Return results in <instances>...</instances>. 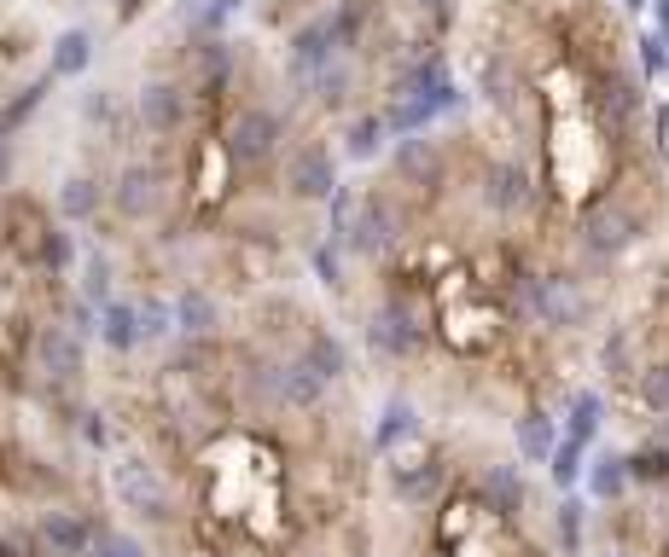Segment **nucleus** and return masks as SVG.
I'll use <instances>...</instances> for the list:
<instances>
[{
    "label": "nucleus",
    "mask_w": 669,
    "mask_h": 557,
    "mask_svg": "<svg viewBox=\"0 0 669 557\" xmlns=\"http://www.w3.org/2000/svg\"><path fill=\"white\" fill-rule=\"evenodd\" d=\"M588 105H594V116H600L605 134L628 140V134H635V122H640V111H646V81L635 70H623V65H600Z\"/></svg>",
    "instance_id": "f257e3e1"
},
{
    "label": "nucleus",
    "mask_w": 669,
    "mask_h": 557,
    "mask_svg": "<svg viewBox=\"0 0 669 557\" xmlns=\"http://www.w3.org/2000/svg\"><path fill=\"white\" fill-rule=\"evenodd\" d=\"M635 238H640V215L628 210L623 198H600L594 210L582 215V226H577V244H582V250L594 256V261H612V256H623Z\"/></svg>",
    "instance_id": "f03ea898"
},
{
    "label": "nucleus",
    "mask_w": 669,
    "mask_h": 557,
    "mask_svg": "<svg viewBox=\"0 0 669 557\" xmlns=\"http://www.w3.org/2000/svg\"><path fill=\"white\" fill-rule=\"evenodd\" d=\"M368 343H373V355H384V360L419 355V343H425L419 308H414L408 297H384V302L373 308V320H368Z\"/></svg>",
    "instance_id": "7ed1b4c3"
},
{
    "label": "nucleus",
    "mask_w": 669,
    "mask_h": 557,
    "mask_svg": "<svg viewBox=\"0 0 669 557\" xmlns=\"http://www.w3.org/2000/svg\"><path fill=\"white\" fill-rule=\"evenodd\" d=\"M343 238H350V250H361V256L391 250V244L402 238V210H396V198H391V192H368V198L350 210V221H343Z\"/></svg>",
    "instance_id": "20e7f679"
},
{
    "label": "nucleus",
    "mask_w": 669,
    "mask_h": 557,
    "mask_svg": "<svg viewBox=\"0 0 669 557\" xmlns=\"http://www.w3.org/2000/svg\"><path fill=\"white\" fill-rule=\"evenodd\" d=\"M279 140H286V122L268 105H245L228 122V157L233 163H268L279 152Z\"/></svg>",
    "instance_id": "39448f33"
},
{
    "label": "nucleus",
    "mask_w": 669,
    "mask_h": 557,
    "mask_svg": "<svg viewBox=\"0 0 669 557\" xmlns=\"http://www.w3.org/2000/svg\"><path fill=\"white\" fill-rule=\"evenodd\" d=\"M111 493L129 511H140V517H157V523L169 517V482H164V470L146 465V459H123V465H117L111 470Z\"/></svg>",
    "instance_id": "423d86ee"
},
{
    "label": "nucleus",
    "mask_w": 669,
    "mask_h": 557,
    "mask_svg": "<svg viewBox=\"0 0 669 557\" xmlns=\"http://www.w3.org/2000/svg\"><path fill=\"white\" fill-rule=\"evenodd\" d=\"M483 203H490L495 215H524V210L536 203L530 169H524V163H513V157L490 163V169H483Z\"/></svg>",
    "instance_id": "0eeeda50"
},
{
    "label": "nucleus",
    "mask_w": 669,
    "mask_h": 557,
    "mask_svg": "<svg viewBox=\"0 0 669 557\" xmlns=\"http://www.w3.org/2000/svg\"><path fill=\"white\" fill-rule=\"evenodd\" d=\"M164 169H146V163H129L123 175H117V192H111V203H117V215L123 221H146V215H157V203H164Z\"/></svg>",
    "instance_id": "6e6552de"
},
{
    "label": "nucleus",
    "mask_w": 669,
    "mask_h": 557,
    "mask_svg": "<svg viewBox=\"0 0 669 557\" xmlns=\"http://www.w3.org/2000/svg\"><path fill=\"white\" fill-rule=\"evenodd\" d=\"M286 192L315 203V198H332L338 192V169H332V152L327 146H297L286 163Z\"/></svg>",
    "instance_id": "1a4fd4ad"
},
{
    "label": "nucleus",
    "mask_w": 669,
    "mask_h": 557,
    "mask_svg": "<svg viewBox=\"0 0 669 557\" xmlns=\"http://www.w3.org/2000/svg\"><path fill=\"white\" fill-rule=\"evenodd\" d=\"M35 366H42L53 383L83 378V337H76V325H42V337H35Z\"/></svg>",
    "instance_id": "9d476101"
},
{
    "label": "nucleus",
    "mask_w": 669,
    "mask_h": 557,
    "mask_svg": "<svg viewBox=\"0 0 669 557\" xmlns=\"http://www.w3.org/2000/svg\"><path fill=\"white\" fill-rule=\"evenodd\" d=\"M134 111L152 134H180V122H187V93H180L175 81H146L140 99H134Z\"/></svg>",
    "instance_id": "9b49d317"
},
{
    "label": "nucleus",
    "mask_w": 669,
    "mask_h": 557,
    "mask_svg": "<svg viewBox=\"0 0 669 557\" xmlns=\"http://www.w3.org/2000/svg\"><path fill=\"white\" fill-rule=\"evenodd\" d=\"M320 396H327V378H320V371L303 360V355L274 366V401H279V406H297V412H303V406H315Z\"/></svg>",
    "instance_id": "f8f14e48"
},
{
    "label": "nucleus",
    "mask_w": 669,
    "mask_h": 557,
    "mask_svg": "<svg viewBox=\"0 0 669 557\" xmlns=\"http://www.w3.org/2000/svg\"><path fill=\"white\" fill-rule=\"evenodd\" d=\"M332 30H327V18H315V24H303L297 35H292V76L297 81H309L315 70H327L332 65Z\"/></svg>",
    "instance_id": "ddd939ff"
},
{
    "label": "nucleus",
    "mask_w": 669,
    "mask_h": 557,
    "mask_svg": "<svg viewBox=\"0 0 669 557\" xmlns=\"http://www.w3.org/2000/svg\"><path fill=\"white\" fill-rule=\"evenodd\" d=\"M88 541H94V528H88V517H76V511H47L42 517V546L53 557H83Z\"/></svg>",
    "instance_id": "4468645a"
},
{
    "label": "nucleus",
    "mask_w": 669,
    "mask_h": 557,
    "mask_svg": "<svg viewBox=\"0 0 669 557\" xmlns=\"http://www.w3.org/2000/svg\"><path fill=\"white\" fill-rule=\"evenodd\" d=\"M396 175L414 180V186H437V180H442V152H437V140H419V134L402 140V146H396Z\"/></svg>",
    "instance_id": "2eb2a0df"
},
{
    "label": "nucleus",
    "mask_w": 669,
    "mask_h": 557,
    "mask_svg": "<svg viewBox=\"0 0 669 557\" xmlns=\"http://www.w3.org/2000/svg\"><path fill=\"white\" fill-rule=\"evenodd\" d=\"M478 493H483V505H490V511L513 517V511L524 505V477H518L513 465H490V470L478 477Z\"/></svg>",
    "instance_id": "dca6fc26"
},
{
    "label": "nucleus",
    "mask_w": 669,
    "mask_h": 557,
    "mask_svg": "<svg viewBox=\"0 0 669 557\" xmlns=\"http://www.w3.org/2000/svg\"><path fill=\"white\" fill-rule=\"evenodd\" d=\"M327 30H332L338 53H355L361 35H368V0H338V7L327 12Z\"/></svg>",
    "instance_id": "f3484780"
},
{
    "label": "nucleus",
    "mask_w": 669,
    "mask_h": 557,
    "mask_svg": "<svg viewBox=\"0 0 669 557\" xmlns=\"http://www.w3.org/2000/svg\"><path fill=\"white\" fill-rule=\"evenodd\" d=\"M518 453L530 465L553 459V419H547V412H524V419H518Z\"/></svg>",
    "instance_id": "a211bd4d"
},
{
    "label": "nucleus",
    "mask_w": 669,
    "mask_h": 557,
    "mask_svg": "<svg viewBox=\"0 0 669 557\" xmlns=\"http://www.w3.org/2000/svg\"><path fill=\"white\" fill-rule=\"evenodd\" d=\"M303 360H309L327 383H338L343 371H350V355H343V343H338L332 332H315L309 343H303Z\"/></svg>",
    "instance_id": "6ab92c4d"
},
{
    "label": "nucleus",
    "mask_w": 669,
    "mask_h": 557,
    "mask_svg": "<svg viewBox=\"0 0 669 557\" xmlns=\"http://www.w3.org/2000/svg\"><path fill=\"white\" fill-rule=\"evenodd\" d=\"M175 325L187 337H210L216 332V302H210V291H187L175 302Z\"/></svg>",
    "instance_id": "aec40b11"
},
{
    "label": "nucleus",
    "mask_w": 669,
    "mask_h": 557,
    "mask_svg": "<svg viewBox=\"0 0 669 557\" xmlns=\"http://www.w3.org/2000/svg\"><path fill=\"white\" fill-rule=\"evenodd\" d=\"M99 337H106V348H134L140 343L134 308L129 302H106V308H99Z\"/></svg>",
    "instance_id": "412c9836"
},
{
    "label": "nucleus",
    "mask_w": 669,
    "mask_h": 557,
    "mask_svg": "<svg viewBox=\"0 0 669 557\" xmlns=\"http://www.w3.org/2000/svg\"><path fill=\"white\" fill-rule=\"evenodd\" d=\"M414 430H419L414 406H408V401H391V406H384V424L373 430V447H379V453H391L402 436H414Z\"/></svg>",
    "instance_id": "4be33fe9"
},
{
    "label": "nucleus",
    "mask_w": 669,
    "mask_h": 557,
    "mask_svg": "<svg viewBox=\"0 0 669 557\" xmlns=\"http://www.w3.org/2000/svg\"><path fill=\"white\" fill-rule=\"evenodd\" d=\"M628 488V465H623V453H605V459L588 470V493L594 500H617V493Z\"/></svg>",
    "instance_id": "5701e85b"
},
{
    "label": "nucleus",
    "mask_w": 669,
    "mask_h": 557,
    "mask_svg": "<svg viewBox=\"0 0 669 557\" xmlns=\"http://www.w3.org/2000/svg\"><path fill=\"white\" fill-rule=\"evenodd\" d=\"M58 210H65L70 221H88V215H99V186H94L88 175L65 180V192H58Z\"/></svg>",
    "instance_id": "b1692460"
},
{
    "label": "nucleus",
    "mask_w": 669,
    "mask_h": 557,
    "mask_svg": "<svg viewBox=\"0 0 669 557\" xmlns=\"http://www.w3.org/2000/svg\"><path fill=\"white\" fill-rule=\"evenodd\" d=\"M623 465H628V482H669V447H635Z\"/></svg>",
    "instance_id": "393cba45"
},
{
    "label": "nucleus",
    "mask_w": 669,
    "mask_h": 557,
    "mask_svg": "<svg viewBox=\"0 0 669 557\" xmlns=\"http://www.w3.org/2000/svg\"><path fill=\"white\" fill-rule=\"evenodd\" d=\"M134 325H140V343H157L175 325V308L157 302V297H146V302H134Z\"/></svg>",
    "instance_id": "a878e982"
},
{
    "label": "nucleus",
    "mask_w": 669,
    "mask_h": 557,
    "mask_svg": "<svg viewBox=\"0 0 669 557\" xmlns=\"http://www.w3.org/2000/svg\"><path fill=\"white\" fill-rule=\"evenodd\" d=\"M635 396H640L646 412H669V360H658V366H646V371H640Z\"/></svg>",
    "instance_id": "bb28decb"
},
{
    "label": "nucleus",
    "mask_w": 669,
    "mask_h": 557,
    "mask_svg": "<svg viewBox=\"0 0 669 557\" xmlns=\"http://www.w3.org/2000/svg\"><path fill=\"white\" fill-rule=\"evenodd\" d=\"M391 482L402 500H425L437 488V465H391Z\"/></svg>",
    "instance_id": "cd10ccee"
},
{
    "label": "nucleus",
    "mask_w": 669,
    "mask_h": 557,
    "mask_svg": "<svg viewBox=\"0 0 669 557\" xmlns=\"http://www.w3.org/2000/svg\"><path fill=\"white\" fill-rule=\"evenodd\" d=\"M83 65H88V35L65 30V35H58V47H53V76H76Z\"/></svg>",
    "instance_id": "c85d7f7f"
},
{
    "label": "nucleus",
    "mask_w": 669,
    "mask_h": 557,
    "mask_svg": "<svg viewBox=\"0 0 669 557\" xmlns=\"http://www.w3.org/2000/svg\"><path fill=\"white\" fill-rule=\"evenodd\" d=\"M600 412H605V401L594 396V389H582V396H571V436H577V442H594Z\"/></svg>",
    "instance_id": "c756f323"
},
{
    "label": "nucleus",
    "mask_w": 669,
    "mask_h": 557,
    "mask_svg": "<svg viewBox=\"0 0 669 557\" xmlns=\"http://www.w3.org/2000/svg\"><path fill=\"white\" fill-rule=\"evenodd\" d=\"M582 447H588V442H577V436H564V442L553 447V482H559V488H571V482L582 477Z\"/></svg>",
    "instance_id": "7c9ffc66"
},
{
    "label": "nucleus",
    "mask_w": 669,
    "mask_h": 557,
    "mask_svg": "<svg viewBox=\"0 0 669 557\" xmlns=\"http://www.w3.org/2000/svg\"><path fill=\"white\" fill-rule=\"evenodd\" d=\"M384 134H391V129H384V116H361L350 129V157H373L384 146Z\"/></svg>",
    "instance_id": "2f4dec72"
},
{
    "label": "nucleus",
    "mask_w": 669,
    "mask_h": 557,
    "mask_svg": "<svg viewBox=\"0 0 669 557\" xmlns=\"http://www.w3.org/2000/svg\"><path fill=\"white\" fill-rule=\"evenodd\" d=\"M553 528H559V546L577 557V552H582V505H577V500H564V505H559V517H553Z\"/></svg>",
    "instance_id": "473e14b6"
},
{
    "label": "nucleus",
    "mask_w": 669,
    "mask_h": 557,
    "mask_svg": "<svg viewBox=\"0 0 669 557\" xmlns=\"http://www.w3.org/2000/svg\"><path fill=\"white\" fill-rule=\"evenodd\" d=\"M88 552L94 557H140V546L129 541V534H111V528H99L94 541H88Z\"/></svg>",
    "instance_id": "72a5a7b5"
},
{
    "label": "nucleus",
    "mask_w": 669,
    "mask_h": 557,
    "mask_svg": "<svg viewBox=\"0 0 669 557\" xmlns=\"http://www.w3.org/2000/svg\"><path fill=\"white\" fill-rule=\"evenodd\" d=\"M42 261L53 267V274H58V267H70V233H53V226H47V233H42Z\"/></svg>",
    "instance_id": "f704fd0d"
},
{
    "label": "nucleus",
    "mask_w": 669,
    "mask_h": 557,
    "mask_svg": "<svg viewBox=\"0 0 669 557\" xmlns=\"http://www.w3.org/2000/svg\"><path fill=\"white\" fill-rule=\"evenodd\" d=\"M88 302H111V261L106 256L88 261Z\"/></svg>",
    "instance_id": "c9c22d12"
},
{
    "label": "nucleus",
    "mask_w": 669,
    "mask_h": 557,
    "mask_svg": "<svg viewBox=\"0 0 669 557\" xmlns=\"http://www.w3.org/2000/svg\"><path fill=\"white\" fill-rule=\"evenodd\" d=\"M640 65H646V76L669 70V47H663V35H640Z\"/></svg>",
    "instance_id": "e433bc0d"
},
{
    "label": "nucleus",
    "mask_w": 669,
    "mask_h": 557,
    "mask_svg": "<svg viewBox=\"0 0 669 557\" xmlns=\"http://www.w3.org/2000/svg\"><path fill=\"white\" fill-rule=\"evenodd\" d=\"M233 12H239V0H210V7L193 18V30H221V24H228V18H233Z\"/></svg>",
    "instance_id": "4c0bfd02"
},
{
    "label": "nucleus",
    "mask_w": 669,
    "mask_h": 557,
    "mask_svg": "<svg viewBox=\"0 0 669 557\" xmlns=\"http://www.w3.org/2000/svg\"><path fill=\"white\" fill-rule=\"evenodd\" d=\"M83 436H88V447H106V442H111V430H106V419H99V412H88Z\"/></svg>",
    "instance_id": "58836bf2"
},
{
    "label": "nucleus",
    "mask_w": 669,
    "mask_h": 557,
    "mask_svg": "<svg viewBox=\"0 0 669 557\" xmlns=\"http://www.w3.org/2000/svg\"><path fill=\"white\" fill-rule=\"evenodd\" d=\"M315 267L327 274V285H338V256H332V250H320V256H315Z\"/></svg>",
    "instance_id": "ea45409f"
},
{
    "label": "nucleus",
    "mask_w": 669,
    "mask_h": 557,
    "mask_svg": "<svg viewBox=\"0 0 669 557\" xmlns=\"http://www.w3.org/2000/svg\"><path fill=\"white\" fill-rule=\"evenodd\" d=\"M88 116H94V122H106V116H111V99H106V93H94V99H88Z\"/></svg>",
    "instance_id": "a19ab883"
},
{
    "label": "nucleus",
    "mask_w": 669,
    "mask_h": 557,
    "mask_svg": "<svg viewBox=\"0 0 669 557\" xmlns=\"http://www.w3.org/2000/svg\"><path fill=\"white\" fill-rule=\"evenodd\" d=\"M658 35H663V47H669V0H658Z\"/></svg>",
    "instance_id": "79ce46f5"
},
{
    "label": "nucleus",
    "mask_w": 669,
    "mask_h": 557,
    "mask_svg": "<svg viewBox=\"0 0 669 557\" xmlns=\"http://www.w3.org/2000/svg\"><path fill=\"white\" fill-rule=\"evenodd\" d=\"M419 7H431L437 18H449V7H454V0H419Z\"/></svg>",
    "instance_id": "37998d69"
},
{
    "label": "nucleus",
    "mask_w": 669,
    "mask_h": 557,
    "mask_svg": "<svg viewBox=\"0 0 669 557\" xmlns=\"http://www.w3.org/2000/svg\"><path fill=\"white\" fill-rule=\"evenodd\" d=\"M623 7H628V12H640V7H652V0H623Z\"/></svg>",
    "instance_id": "c03bdc74"
},
{
    "label": "nucleus",
    "mask_w": 669,
    "mask_h": 557,
    "mask_svg": "<svg viewBox=\"0 0 669 557\" xmlns=\"http://www.w3.org/2000/svg\"><path fill=\"white\" fill-rule=\"evenodd\" d=\"M0 557H18V552H12V546H7V541H0Z\"/></svg>",
    "instance_id": "a18cd8bd"
},
{
    "label": "nucleus",
    "mask_w": 669,
    "mask_h": 557,
    "mask_svg": "<svg viewBox=\"0 0 669 557\" xmlns=\"http://www.w3.org/2000/svg\"><path fill=\"white\" fill-rule=\"evenodd\" d=\"M605 557H635V552H605Z\"/></svg>",
    "instance_id": "49530a36"
}]
</instances>
